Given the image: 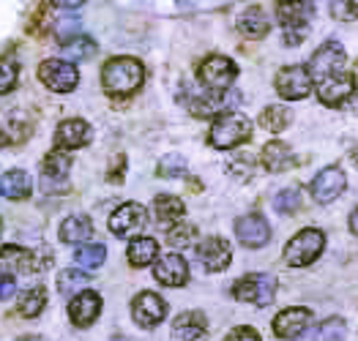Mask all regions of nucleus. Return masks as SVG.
Masks as SVG:
<instances>
[{
    "instance_id": "nucleus-1",
    "label": "nucleus",
    "mask_w": 358,
    "mask_h": 341,
    "mask_svg": "<svg viewBox=\"0 0 358 341\" xmlns=\"http://www.w3.org/2000/svg\"><path fill=\"white\" fill-rule=\"evenodd\" d=\"M143 79L145 68L137 58H113L101 68V85L113 98H129L131 93H137Z\"/></svg>"
},
{
    "instance_id": "nucleus-2",
    "label": "nucleus",
    "mask_w": 358,
    "mask_h": 341,
    "mask_svg": "<svg viewBox=\"0 0 358 341\" xmlns=\"http://www.w3.org/2000/svg\"><path fill=\"white\" fill-rule=\"evenodd\" d=\"M252 137V123L246 115L238 112H222L216 115V123L210 126L208 142L219 151H230L236 145H243Z\"/></svg>"
},
{
    "instance_id": "nucleus-3",
    "label": "nucleus",
    "mask_w": 358,
    "mask_h": 341,
    "mask_svg": "<svg viewBox=\"0 0 358 341\" xmlns=\"http://www.w3.org/2000/svg\"><path fill=\"white\" fill-rule=\"evenodd\" d=\"M276 20L285 28V44L287 47H299L309 33L312 22V6H306L303 0H279L276 3Z\"/></svg>"
},
{
    "instance_id": "nucleus-4",
    "label": "nucleus",
    "mask_w": 358,
    "mask_h": 341,
    "mask_svg": "<svg viewBox=\"0 0 358 341\" xmlns=\"http://www.w3.org/2000/svg\"><path fill=\"white\" fill-rule=\"evenodd\" d=\"M326 246V235L320 229H301L299 235L285 246V259L293 268H306L312 265Z\"/></svg>"
},
{
    "instance_id": "nucleus-5",
    "label": "nucleus",
    "mask_w": 358,
    "mask_h": 341,
    "mask_svg": "<svg viewBox=\"0 0 358 341\" xmlns=\"http://www.w3.org/2000/svg\"><path fill=\"white\" fill-rule=\"evenodd\" d=\"M233 295L243 303L268 306L276 295V276L271 273H249L233 284Z\"/></svg>"
},
{
    "instance_id": "nucleus-6",
    "label": "nucleus",
    "mask_w": 358,
    "mask_h": 341,
    "mask_svg": "<svg viewBox=\"0 0 358 341\" xmlns=\"http://www.w3.org/2000/svg\"><path fill=\"white\" fill-rule=\"evenodd\" d=\"M38 79L52 91V93H71L80 82V71L71 61L50 58L38 66Z\"/></svg>"
},
{
    "instance_id": "nucleus-7",
    "label": "nucleus",
    "mask_w": 358,
    "mask_h": 341,
    "mask_svg": "<svg viewBox=\"0 0 358 341\" xmlns=\"http://www.w3.org/2000/svg\"><path fill=\"white\" fill-rule=\"evenodd\" d=\"M197 77L208 91H230V85L238 77V66L230 58H224V55H208L206 61L200 63Z\"/></svg>"
},
{
    "instance_id": "nucleus-8",
    "label": "nucleus",
    "mask_w": 358,
    "mask_h": 341,
    "mask_svg": "<svg viewBox=\"0 0 358 341\" xmlns=\"http://www.w3.org/2000/svg\"><path fill=\"white\" fill-rule=\"evenodd\" d=\"M353 93H356V77L348 71H336L317 79V98L326 107H342L348 98H353Z\"/></svg>"
},
{
    "instance_id": "nucleus-9",
    "label": "nucleus",
    "mask_w": 358,
    "mask_h": 341,
    "mask_svg": "<svg viewBox=\"0 0 358 341\" xmlns=\"http://www.w3.org/2000/svg\"><path fill=\"white\" fill-rule=\"evenodd\" d=\"M276 93L287 101H299L312 93V74L306 66H285L276 74Z\"/></svg>"
},
{
    "instance_id": "nucleus-10",
    "label": "nucleus",
    "mask_w": 358,
    "mask_h": 341,
    "mask_svg": "<svg viewBox=\"0 0 358 341\" xmlns=\"http://www.w3.org/2000/svg\"><path fill=\"white\" fill-rule=\"evenodd\" d=\"M345 61H348L345 47H342L339 41H326V44L312 55V61H309L306 68H309L312 79H323V77H329V74L342 71V68H345Z\"/></svg>"
},
{
    "instance_id": "nucleus-11",
    "label": "nucleus",
    "mask_w": 358,
    "mask_h": 341,
    "mask_svg": "<svg viewBox=\"0 0 358 341\" xmlns=\"http://www.w3.org/2000/svg\"><path fill=\"white\" fill-rule=\"evenodd\" d=\"M145 221H148V213L140 202H123L110 218V232L118 238H131V235L143 232Z\"/></svg>"
},
{
    "instance_id": "nucleus-12",
    "label": "nucleus",
    "mask_w": 358,
    "mask_h": 341,
    "mask_svg": "<svg viewBox=\"0 0 358 341\" xmlns=\"http://www.w3.org/2000/svg\"><path fill=\"white\" fill-rule=\"evenodd\" d=\"M238 93H227V91H208V93H200L194 96L189 101V109L192 115L197 118H216L222 112H227L233 104H238Z\"/></svg>"
},
{
    "instance_id": "nucleus-13",
    "label": "nucleus",
    "mask_w": 358,
    "mask_h": 341,
    "mask_svg": "<svg viewBox=\"0 0 358 341\" xmlns=\"http://www.w3.org/2000/svg\"><path fill=\"white\" fill-rule=\"evenodd\" d=\"M131 314L140 328H156L167 317V303L156 292H140L131 303Z\"/></svg>"
},
{
    "instance_id": "nucleus-14",
    "label": "nucleus",
    "mask_w": 358,
    "mask_h": 341,
    "mask_svg": "<svg viewBox=\"0 0 358 341\" xmlns=\"http://www.w3.org/2000/svg\"><path fill=\"white\" fill-rule=\"evenodd\" d=\"M236 235L246 248H263L271 241V227L260 213H246L236 221Z\"/></svg>"
},
{
    "instance_id": "nucleus-15",
    "label": "nucleus",
    "mask_w": 358,
    "mask_h": 341,
    "mask_svg": "<svg viewBox=\"0 0 358 341\" xmlns=\"http://www.w3.org/2000/svg\"><path fill=\"white\" fill-rule=\"evenodd\" d=\"M348 186V178H345V172L339 169V167H326V169H320L317 175H315V181H312V197L317 199V202H334L342 191Z\"/></svg>"
},
{
    "instance_id": "nucleus-16",
    "label": "nucleus",
    "mask_w": 358,
    "mask_h": 341,
    "mask_svg": "<svg viewBox=\"0 0 358 341\" xmlns=\"http://www.w3.org/2000/svg\"><path fill=\"white\" fill-rule=\"evenodd\" d=\"M197 259H200V265L208 271V273H219V271H224L227 265H230V259H233V254H230V243L224 241V238H206L200 246H197Z\"/></svg>"
},
{
    "instance_id": "nucleus-17",
    "label": "nucleus",
    "mask_w": 358,
    "mask_h": 341,
    "mask_svg": "<svg viewBox=\"0 0 358 341\" xmlns=\"http://www.w3.org/2000/svg\"><path fill=\"white\" fill-rule=\"evenodd\" d=\"M153 276L164 287H183L189 281V265L180 254H164L159 259H153Z\"/></svg>"
},
{
    "instance_id": "nucleus-18",
    "label": "nucleus",
    "mask_w": 358,
    "mask_h": 341,
    "mask_svg": "<svg viewBox=\"0 0 358 341\" xmlns=\"http://www.w3.org/2000/svg\"><path fill=\"white\" fill-rule=\"evenodd\" d=\"M101 311V295L99 292H90V289H83L77 295H71V303H69V317L77 328H88L96 322Z\"/></svg>"
},
{
    "instance_id": "nucleus-19",
    "label": "nucleus",
    "mask_w": 358,
    "mask_h": 341,
    "mask_svg": "<svg viewBox=\"0 0 358 341\" xmlns=\"http://www.w3.org/2000/svg\"><path fill=\"white\" fill-rule=\"evenodd\" d=\"M41 265L36 262V257L28 248L20 246H3L0 248V271L8 276H30L36 273Z\"/></svg>"
},
{
    "instance_id": "nucleus-20",
    "label": "nucleus",
    "mask_w": 358,
    "mask_h": 341,
    "mask_svg": "<svg viewBox=\"0 0 358 341\" xmlns=\"http://www.w3.org/2000/svg\"><path fill=\"white\" fill-rule=\"evenodd\" d=\"M312 325V311L309 309H285L273 319V333L279 339H299Z\"/></svg>"
},
{
    "instance_id": "nucleus-21",
    "label": "nucleus",
    "mask_w": 358,
    "mask_h": 341,
    "mask_svg": "<svg viewBox=\"0 0 358 341\" xmlns=\"http://www.w3.org/2000/svg\"><path fill=\"white\" fill-rule=\"evenodd\" d=\"M93 137L90 123L80 121V118H71V121H63L55 131V145L60 151H77V148H85Z\"/></svg>"
},
{
    "instance_id": "nucleus-22",
    "label": "nucleus",
    "mask_w": 358,
    "mask_h": 341,
    "mask_svg": "<svg viewBox=\"0 0 358 341\" xmlns=\"http://www.w3.org/2000/svg\"><path fill=\"white\" fill-rule=\"evenodd\" d=\"M208 333V319L203 311H183L173 322V339L176 341H200Z\"/></svg>"
},
{
    "instance_id": "nucleus-23",
    "label": "nucleus",
    "mask_w": 358,
    "mask_h": 341,
    "mask_svg": "<svg viewBox=\"0 0 358 341\" xmlns=\"http://www.w3.org/2000/svg\"><path fill=\"white\" fill-rule=\"evenodd\" d=\"M238 31L246 38H263L271 31V20L268 14L260 8V6H249L243 14L238 17Z\"/></svg>"
},
{
    "instance_id": "nucleus-24",
    "label": "nucleus",
    "mask_w": 358,
    "mask_h": 341,
    "mask_svg": "<svg viewBox=\"0 0 358 341\" xmlns=\"http://www.w3.org/2000/svg\"><path fill=\"white\" fill-rule=\"evenodd\" d=\"M60 241L63 243H74V246H80V243H88V238L93 235V221L88 216H83V213H77V216H69L63 224H60Z\"/></svg>"
},
{
    "instance_id": "nucleus-25",
    "label": "nucleus",
    "mask_w": 358,
    "mask_h": 341,
    "mask_svg": "<svg viewBox=\"0 0 358 341\" xmlns=\"http://www.w3.org/2000/svg\"><path fill=\"white\" fill-rule=\"evenodd\" d=\"M30 188H33V183H30V175L25 169H8L0 178V194L8 199H28Z\"/></svg>"
},
{
    "instance_id": "nucleus-26",
    "label": "nucleus",
    "mask_w": 358,
    "mask_h": 341,
    "mask_svg": "<svg viewBox=\"0 0 358 341\" xmlns=\"http://www.w3.org/2000/svg\"><path fill=\"white\" fill-rule=\"evenodd\" d=\"M263 164H266L268 172H285V169L293 164V151H290V145H287V142H279V139L268 142V145L263 148Z\"/></svg>"
},
{
    "instance_id": "nucleus-27",
    "label": "nucleus",
    "mask_w": 358,
    "mask_h": 341,
    "mask_svg": "<svg viewBox=\"0 0 358 341\" xmlns=\"http://www.w3.org/2000/svg\"><path fill=\"white\" fill-rule=\"evenodd\" d=\"M69 169H71V156L60 151V148L50 151L41 161V172H44L47 181H63L69 175Z\"/></svg>"
},
{
    "instance_id": "nucleus-28",
    "label": "nucleus",
    "mask_w": 358,
    "mask_h": 341,
    "mask_svg": "<svg viewBox=\"0 0 358 341\" xmlns=\"http://www.w3.org/2000/svg\"><path fill=\"white\" fill-rule=\"evenodd\" d=\"M153 211H156V218H159L162 224H176V221H180L183 213H186L183 202H180L178 197H173V194H159V197L153 199Z\"/></svg>"
},
{
    "instance_id": "nucleus-29",
    "label": "nucleus",
    "mask_w": 358,
    "mask_h": 341,
    "mask_svg": "<svg viewBox=\"0 0 358 341\" xmlns=\"http://www.w3.org/2000/svg\"><path fill=\"white\" fill-rule=\"evenodd\" d=\"M156 254H159V243H156L153 238H134V241L129 243V262H131L134 268L150 265V262L156 259Z\"/></svg>"
},
{
    "instance_id": "nucleus-30",
    "label": "nucleus",
    "mask_w": 358,
    "mask_h": 341,
    "mask_svg": "<svg viewBox=\"0 0 358 341\" xmlns=\"http://www.w3.org/2000/svg\"><path fill=\"white\" fill-rule=\"evenodd\" d=\"M44 306H47V289H44V287L25 289V292L20 295V301H17V309H20V314H22V317H28V319L38 317V314L44 311Z\"/></svg>"
},
{
    "instance_id": "nucleus-31",
    "label": "nucleus",
    "mask_w": 358,
    "mask_h": 341,
    "mask_svg": "<svg viewBox=\"0 0 358 341\" xmlns=\"http://www.w3.org/2000/svg\"><path fill=\"white\" fill-rule=\"evenodd\" d=\"M74 259H77V265H80L83 271H96V268L104 265L107 248L101 246V243H85V246H80L74 251Z\"/></svg>"
},
{
    "instance_id": "nucleus-32",
    "label": "nucleus",
    "mask_w": 358,
    "mask_h": 341,
    "mask_svg": "<svg viewBox=\"0 0 358 341\" xmlns=\"http://www.w3.org/2000/svg\"><path fill=\"white\" fill-rule=\"evenodd\" d=\"M290 121H293V115H290V109L282 107V104H273L268 109H263V115H260V126L273 131V134L285 131V128L290 126Z\"/></svg>"
},
{
    "instance_id": "nucleus-33",
    "label": "nucleus",
    "mask_w": 358,
    "mask_h": 341,
    "mask_svg": "<svg viewBox=\"0 0 358 341\" xmlns=\"http://www.w3.org/2000/svg\"><path fill=\"white\" fill-rule=\"evenodd\" d=\"M90 284V276L85 271H63L58 276V289L63 298H71L77 292H83Z\"/></svg>"
},
{
    "instance_id": "nucleus-34",
    "label": "nucleus",
    "mask_w": 358,
    "mask_h": 341,
    "mask_svg": "<svg viewBox=\"0 0 358 341\" xmlns=\"http://www.w3.org/2000/svg\"><path fill=\"white\" fill-rule=\"evenodd\" d=\"M63 52L69 55V58H74V61H88L96 55V44L90 41L88 36H77V38H71L69 44H63Z\"/></svg>"
},
{
    "instance_id": "nucleus-35",
    "label": "nucleus",
    "mask_w": 358,
    "mask_h": 341,
    "mask_svg": "<svg viewBox=\"0 0 358 341\" xmlns=\"http://www.w3.org/2000/svg\"><path fill=\"white\" fill-rule=\"evenodd\" d=\"M159 178H183L186 175V158L178 153H170L164 156L162 161H159Z\"/></svg>"
},
{
    "instance_id": "nucleus-36",
    "label": "nucleus",
    "mask_w": 358,
    "mask_h": 341,
    "mask_svg": "<svg viewBox=\"0 0 358 341\" xmlns=\"http://www.w3.org/2000/svg\"><path fill=\"white\" fill-rule=\"evenodd\" d=\"M17 79H20V66H17V61H11V58H0V96L8 93V91H14Z\"/></svg>"
},
{
    "instance_id": "nucleus-37",
    "label": "nucleus",
    "mask_w": 358,
    "mask_h": 341,
    "mask_svg": "<svg viewBox=\"0 0 358 341\" xmlns=\"http://www.w3.org/2000/svg\"><path fill=\"white\" fill-rule=\"evenodd\" d=\"M194 238H197V229H194L192 224H176V227H170V232H167V243L176 248L192 246Z\"/></svg>"
},
{
    "instance_id": "nucleus-38",
    "label": "nucleus",
    "mask_w": 358,
    "mask_h": 341,
    "mask_svg": "<svg viewBox=\"0 0 358 341\" xmlns=\"http://www.w3.org/2000/svg\"><path fill=\"white\" fill-rule=\"evenodd\" d=\"M273 208L279 213H296V211H301V191L296 186L279 191L276 199H273Z\"/></svg>"
},
{
    "instance_id": "nucleus-39",
    "label": "nucleus",
    "mask_w": 358,
    "mask_h": 341,
    "mask_svg": "<svg viewBox=\"0 0 358 341\" xmlns=\"http://www.w3.org/2000/svg\"><path fill=\"white\" fill-rule=\"evenodd\" d=\"M345 333H348V328H345V319H339V317L326 319L317 328V339L320 341H345Z\"/></svg>"
},
{
    "instance_id": "nucleus-40",
    "label": "nucleus",
    "mask_w": 358,
    "mask_h": 341,
    "mask_svg": "<svg viewBox=\"0 0 358 341\" xmlns=\"http://www.w3.org/2000/svg\"><path fill=\"white\" fill-rule=\"evenodd\" d=\"M331 14L342 22L358 20V0H331Z\"/></svg>"
},
{
    "instance_id": "nucleus-41",
    "label": "nucleus",
    "mask_w": 358,
    "mask_h": 341,
    "mask_svg": "<svg viewBox=\"0 0 358 341\" xmlns=\"http://www.w3.org/2000/svg\"><path fill=\"white\" fill-rule=\"evenodd\" d=\"M55 36H58L60 44H69L71 38L80 36V22L77 20H60L58 25H55Z\"/></svg>"
},
{
    "instance_id": "nucleus-42",
    "label": "nucleus",
    "mask_w": 358,
    "mask_h": 341,
    "mask_svg": "<svg viewBox=\"0 0 358 341\" xmlns=\"http://www.w3.org/2000/svg\"><path fill=\"white\" fill-rule=\"evenodd\" d=\"M230 172L238 175L241 181L252 178V175H255V158H252V156H238L236 161H230Z\"/></svg>"
},
{
    "instance_id": "nucleus-43",
    "label": "nucleus",
    "mask_w": 358,
    "mask_h": 341,
    "mask_svg": "<svg viewBox=\"0 0 358 341\" xmlns=\"http://www.w3.org/2000/svg\"><path fill=\"white\" fill-rule=\"evenodd\" d=\"M224 341H260V333L255 328H236V331L227 333Z\"/></svg>"
},
{
    "instance_id": "nucleus-44",
    "label": "nucleus",
    "mask_w": 358,
    "mask_h": 341,
    "mask_svg": "<svg viewBox=\"0 0 358 341\" xmlns=\"http://www.w3.org/2000/svg\"><path fill=\"white\" fill-rule=\"evenodd\" d=\"M14 292H17V279L8 273H0V301L14 298Z\"/></svg>"
},
{
    "instance_id": "nucleus-45",
    "label": "nucleus",
    "mask_w": 358,
    "mask_h": 341,
    "mask_svg": "<svg viewBox=\"0 0 358 341\" xmlns=\"http://www.w3.org/2000/svg\"><path fill=\"white\" fill-rule=\"evenodd\" d=\"M85 0H52V6H58V8H80Z\"/></svg>"
},
{
    "instance_id": "nucleus-46",
    "label": "nucleus",
    "mask_w": 358,
    "mask_h": 341,
    "mask_svg": "<svg viewBox=\"0 0 358 341\" xmlns=\"http://www.w3.org/2000/svg\"><path fill=\"white\" fill-rule=\"evenodd\" d=\"M350 229L358 235V211H353V216H350Z\"/></svg>"
},
{
    "instance_id": "nucleus-47",
    "label": "nucleus",
    "mask_w": 358,
    "mask_h": 341,
    "mask_svg": "<svg viewBox=\"0 0 358 341\" xmlns=\"http://www.w3.org/2000/svg\"><path fill=\"white\" fill-rule=\"evenodd\" d=\"M20 341H44V339H38V336H25V339H20Z\"/></svg>"
},
{
    "instance_id": "nucleus-48",
    "label": "nucleus",
    "mask_w": 358,
    "mask_h": 341,
    "mask_svg": "<svg viewBox=\"0 0 358 341\" xmlns=\"http://www.w3.org/2000/svg\"><path fill=\"white\" fill-rule=\"evenodd\" d=\"M3 142H6V134H0V148H3Z\"/></svg>"
},
{
    "instance_id": "nucleus-49",
    "label": "nucleus",
    "mask_w": 358,
    "mask_h": 341,
    "mask_svg": "<svg viewBox=\"0 0 358 341\" xmlns=\"http://www.w3.org/2000/svg\"><path fill=\"white\" fill-rule=\"evenodd\" d=\"M353 158H356V161H358V148H356V151H353Z\"/></svg>"
},
{
    "instance_id": "nucleus-50",
    "label": "nucleus",
    "mask_w": 358,
    "mask_h": 341,
    "mask_svg": "<svg viewBox=\"0 0 358 341\" xmlns=\"http://www.w3.org/2000/svg\"><path fill=\"white\" fill-rule=\"evenodd\" d=\"M113 341H126V339H120V336H118V339H113Z\"/></svg>"
},
{
    "instance_id": "nucleus-51",
    "label": "nucleus",
    "mask_w": 358,
    "mask_h": 341,
    "mask_svg": "<svg viewBox=\"0 0 358 341\" xmlns=\"http://www.w3.org/2000/svg\"><path fill=\"white\" fill-rule=\"evenodd\" d=\"M0 227H3V224H0Z\"/></svg>"
}]
</instances>
